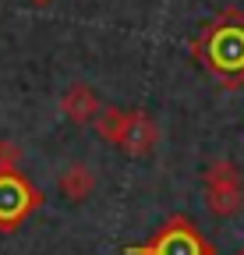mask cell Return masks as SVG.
Instances as JSON below:
<instances>
[{
    "label": "cell",
    "instance_id": "obj_4",
    "mask_svg": "<svg viewBox=\"0 0 244 255\" xmlns=\"http://www.w3.org/2000/svg\"><path fill=\"white\" fill-rule=\"evenodd\" d=\"M205 202L212 216H234L241 209V170L230 159H216L205 170Z\"/></svg>",
    "mask_w": 244,
    "mask_h": 255
},
{
    "label": "cell",
    "instance_id": "obj_7",
    "mask_svg": "<svg viewBox=\"0 0 244 255\" xmlns=\"http://www.w3.org/2000/svg\"><path fill=\"white\" fill-rule=\"evenodd\" d=\"M57 188H60V195H64L68 202H85L96 191V174H92L88 163H71L64 174H60Z\"/></svg>",
    "mask_w": 244,
    "mask_h": 255
},
{
    "label": "cell",
    "instance_id": "obj_6",
    "mask_svg": "<svg viewBox=\"0 0 244 255\" xmlns=\"http://www.w3.org/2000/svg\"><path fill=\"white\" fill-rule=\"evenodd\" d=\"M60 114H64L68 121H75V124H88V121H96V114H99V100H96V92L88 89V85H81V82H75L64 96H60Z\"/></svg>",
    "mask_w": 244,
    "mask_h": 255
},
{
    "label": "cell",
    "instance_id": "obj_9",
    "mask_svg": "<svg viewBox=\"0 0 244 255\" xmlns=\"http://www.w3.org/2000/svg\"><path fill=\"white\" fill-rule=\"evenodd\" d=\"M18 163H21V145L11 142V138H4V142H0V174L18 170Z\"/></svg>",
    "mask_w": 244,
    "mask_h": 255
},
{
    "label": "cell",
    "instance_id": "obj_11",
    "mask_svg": "<svg viewBox=\"0 0 244 255\" xmlns=\"http://www.w3.org/2000/svg\"><path fill=\"white\" fill-rule=\"evenodd\" d=\"M241 255H244V252H241Z\"/></svg>",
    "mask_w": 244,
    "mask_h": 255
},
{
    "label": "cell",
    "instance_id": "obj_2",
    "mask_svg": "<svg viewBox=\"0 0 244 255\" xmlns=\"http://www.w3.org/2000/svg\"><path fill=\"white\" fill-rule=\"evenodd\" d=\"M128 255H212V245L188 216H170L145 245H131Z\"/></svg>",
    "mask_w": 244,
    "mask_h": 255
},
{
    "label": "cell",
    "instance_id": "obj_8",
    "mask_svg": "<svg viewBox=\"0 0 244 255\" xmlns=\"http://www.w3.org/2000/svg\"><path fill=\"white\" fill-rule=\"evenodd\" d=\"M124 117H128V110H117V107H106V110H99V114H96V121H92L96 135L117 145L120 131H124Z\"/></svg>",
    "mask_w": 244,
    "mask_h": 255
},
{
    "label": "cell",
    "instance_id": "obj_1",
    "mask_svg": "<svg viewBox=\"0 0 244 255\" xmlns=\"http://www.w3.org/2000/svg\"><path fill=\"white\" fill-rule=\"evenodd\" d=\"M191 53H198V60L227 89H241L244 85V18L237 11H223L191 43Z\"/></svg>",
    "mask_w": 244,
    "mask_h": 255
},
{
    "label": "cell",
    "instance_id": "obj_5",
    "mask_svg": "<svg viewBox=\"0 0 244 255\" xmlns=\"http://www.w3.org/2000/svg\"><path fill=\"white\" fill-rule=\"evenodd\" d=\"M160 142V128L145 110H135L124 117V131L117 138V149H124L128 156H149Z\"/></svg>",
    "mask_w": 244,
    "mask_h": 255
},
{
    "label": "cell",
    "instance_id": "obj_10",
    "mask_svg": "<svg viewBox=\"0 0 244 255\" xmlns=\"http://www.w3.org/2000/svg\"><path fill=\"white\" fill-rule=\"evenodd\" d=\"M28 4H39L43 7V4H53V0H28Z\"/></svg>",
    "mask_w": 244,
    "mask_h": 255
},
{
    "label": "cell",
    "instance_id": "obj_3",
    "mask_svg": "<svg viewBox=\"0 0 244 255\" xmlns=\"http://www.w3.org/2000/svg\"><path fill=\"white\" fill-rule=\"evenodd\" d=\"M43 206L39 188L28 181L21 170L0 174V231H14L21 220H28Z\"/></svg>",
    "mask_w": 244,
    "mask_h": 255
}]
</instances>
